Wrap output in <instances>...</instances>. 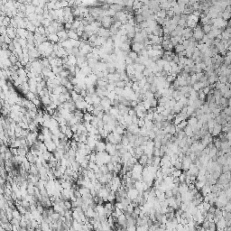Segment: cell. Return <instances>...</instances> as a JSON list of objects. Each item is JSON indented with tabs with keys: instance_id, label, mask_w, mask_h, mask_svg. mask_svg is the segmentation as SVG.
I'll return each instance as SVG.
<instances>
[{
	"instance_id": "obj_9",
	"label": "cell",
	"mask_w": 231,
	"mask_h": 231,
	"mask_svg": "<svg viewBox=\"0 0 231 231\" xmlns=\"http://www.w3.org/2000/svg\"><path fill=\"white\" fill-rule=\"evenodd\" d=\"M161 156H153V165L155 167H161Z\"/></svg>"
},
{
	"instance_id": "obj_14",
	"label": "cell",
	"mask_w": 231,
	"mask_h": 231,
	"mask_svg": "<svg viewBox=\"0 0 231 231\" xmlns=\"http://www.w3.org/2000/svg\"><path fill=\"white\" fill-rule=\"evenodd\" d=\"M64 204L66 210H71L72 209V202H71V200H66L64 201Z\"/></svg>"
},
{
	"instance_id": "obj_1",
	"label": "cell",
	"mask_w": 231,
	"mask_h": 231,
	"mask_svg": "<svg viewBox=\"0 0 231 231\" xmlns=\"http://www.w3.org/2000/svg\"><path fill=\"white\" fill-rule=\"evenodd\" d=\"M182 162V171H188L190 166H191V164L193 163L189 155H185Z\"/></svg>"
},
{
	"instance_id": "obj_6",
	"label": "cell",
	"mask_w": 231,
	"mask_h": 231,
	"mask_svg": "<svg viewBox=\"0 0 231 231\" xmlns=\"http://www.w3.org/2000/svg\"><path fill=\"white\" fill-rule=\"evenodd\" d=\"M41 100H42V105L44 106V107H48V106H50L51 103H52V99H51L50 95L43 97V98L41 99Z\"/></svg>"
},
{
	"instance_id": "obj_10",
	"label": "cell",
	"mask_w": 231,
	"mask_h": 231,
	"mask_svg": "<svg viewBox=\"0 0 231 231\" xmlns=\"http://www.w3.org/2000/svg\"><path fill=\"white\" fill-rule=\"evenodd\" d=\"M115 85H116V87H117V88L125 89V88H126V80H117V82H115Z\"/></svg>"
},
{
	"instance_id": "obj_15",
	"label": "cell",
	"mask_w": 231,
	"mask_h": 231,
	"mask_svg": "<svg viewBox=\"0 0 231 231\" xmlns=\"http://www.w3.org/2000/svg\"><path fill=\"white\" fill-rule=\"evenodd\" d=\"M173 166H174V168H175V169L182 170V161L178 160L175 163H174V164H173Z\"/></svg>"
},
{
	"instance_id": "obj_13",
	"label": "cell",
	"mask_w": 231,
	"mask_h": 231,
	"mask_svg": "<svg viewBox=\"0 0 231 231\" xmlns=\"http://www.w3.org/2000/svg\"><path fill=\"white\" fill-rule=\"evenodd\" d=\"M121 144H123L124 145H128L130 144V140H129V138L127 137V136H124L123 135V136H122V140H121Z\"/></svg>"
},
{
	"instance_id": "obj_8",
	"label": "cell",
	"mask_w": 231,
	"mask_h": 231,
	"mask_svg": "<svg viewBox=\"0 0 231 231\" xmlns=\"http://www.w3.org/2000/svg\"><path fill=\"white\" fill-rule=\"evenodd\" d=\"M184 132H185V134H186V136H189V137H191V136H194L193 129H192V127H191L190 125H188V126L184 128Z\"/></svg>"
},
{
	"instance_id": "obj_12",
	"label": "cell",
	"mask_w": 231,
	"mask_h": 231,
	"mask_svg": "<svg viewBox=\"0 0 231 231\" xmlns=\"http://www.w3.org/2000/svg\"><path fill=\"white\" fill-rule=\"evenodd\" d=\"M99 168H100V172H101L103 174H107L108 173H109V170H108L107 164H103L101 166H99Z\"/></svg>"
},
{
	"instance_id": "obj_7",
	"label": "cell",
	"mask_w": 231,
	"mask_h": 231,
	"mask_svg": "<svg viewBox=\"0 0 231 231\" xmlns=\"http://www.w3.org/2000/svg\"><path fill=\"white\" fill-rule=\"evenodd\" d=\"M148 159H149V156H148L146 154H142V155H141V156L138 158V163H141V164H142V165H144V166H145V165L147 164Z\"/></svg>"
},
{
	"instance_id": "obj_16",
	"label": "cell",
	"mask_w": 231,
	"mask_h": 231,
	"mask_svg": "<svg viewBox=\"0 0 231 231\" xmlns=\"http://www.w3.org/2000/svg\"><path fill=\"white\" fill-rule=\"evenodd\" d=\"M182 173V170L174 169V171H173V177H180Z\"/></svg>"
},
{
	"instance_id": "obj_11",
	"label": "cell",
	"mask_w": 231,
	"mask_h": 231,
	"mask_svg": "<svg viewBox=\"0 0 231 231\" xmlns=\"http://www.w3.org/2000/svg\"><path fill=\"white\" fill-rule=\"evenodd\" d=\"M128 57H130V58L132 59L133 61L135 62L136 59L138 58V53H136V52H134V51H130L129 53H128Z\"/></svg>"
},
{
	"instance_id": "obj_3",
	"label": "cell",
	"mask_w": 231,
	"mask_h": 231,
	"mask_svg": "<svg viewBox=\"0 0 231 231\" xmlns=\"http://www.w3.org/2000/svg\"><path fill=\"white\" fill-rule=\"evenodd\" d=\"M222 132V125L220 124H216V126L213 127L212 133H211V136H219Z\"/></svg>"
},
{
	"instance_id": "obj_4",
	"label": "cell",
	"mask_w": 231,
	"mask_h": 231,
	"mask_svg": "<svg viewBox=\"0 0 231 231\" xmlns=\"http://www.w3.org/2000/svg\"><path fill=\"white\" fill-rule=\"evenodd\" d=\"M95 151L96 152L106 151V143L103 142V140H101V141H97L96 146H95Z\"/></svg>"
},
{
	"instance_id": "obj_5",
	"label": "cell",
	"mask_w": 231,
	"mask_h": 231,
	"mask_svg": "<svg viewBox=\"0 0 231 231\" xmlns=\"http://www.w3.org/2000/svg\"><path fill=\"white\" fill-rule=\"evenodd\" d=\"M84 212H85V215H86L89 219H95L96 214H97L96 210H94V209H92V208H90V207H89L86 211H84Z\"/></svg>"
},
{
	"instance_id": "obj_17",
	"label": "cell",
	"mask_w": 231,
	"mask_h": 231,
	"mask_svg": "<svg viewBox=\"0 0 231 231\" xmlns=\"http://www.w3.org/2000/svg\"><path fill=\"white\" fill-rule=\"evenodd\" d=\"M107 165H108V170H109V172H113L115 169V164L112 162H109V163H107Z\"/></svg>"
},
{
	"instance_id": "obj_2",
	"label": "cell",
	"mask_w": 231,
	"mask_h": 231,
	"mask_svg": "<svg viewBox=\"0 0 231 231\" xmlns=\"http://www.w3.org/2000/svg\"><path fill=\"white\" fill-rule=\"evenodd\" d=\"M139 195V191L136 188H132V189H128L127 191V196L131 199L132 200L137 199Z\"/></svg>"
}]
</instances>
